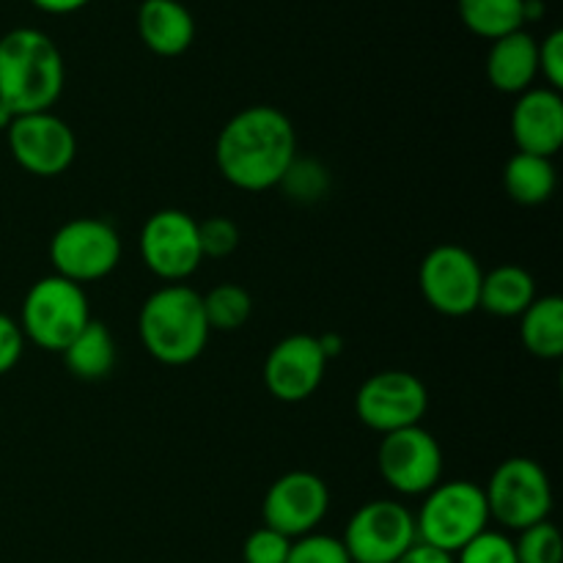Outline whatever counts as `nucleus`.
Masks as SVG:
<instances>
[{
  "label": "nucleus",
  "mask_w": 563,
  "mask_h": 563,
  "mask_svg": "<svg viewBox=\"0 0 563 563\" xmlns=\"http://www.w3.org/2000/svg\"><path fill=\"white\" fill-rule=\"evenodd\" d=\"M137 333L148 355L165 366H187L198 361L212 335L203 313V297L185 284L163 286L143 302Z\"/></svg>",
  "instance_id": "nucleus-3"
},
{
  "label": "nucleus",
  "mask_w": 563,
  "mask_h": 563,
  "mask_svg": "<svg viewBox=\"0 0 563 563\" xmlns=\"http://www.w3.org/2000/svg\"><path fill=\"white\" fill-rule=\"evenodd\" d=\"M504 187L511 201L520 203V207H539V203L550 201L555 192L553 159L517 152L506 163Z\"/></svg>",
  "instance_id": "nucleus-22"
},
{
  "label": "nucleus",
  "mask_w": 563,
  "mask_h": 563,
  "mask_svg": "<svg viewBox=\"0 0 563 563\" xmlns=\"http://www.w3.org/2000/svg\"><path fill=\"white\" fill-rule=\"evenodd\" d=\"M377 467L385 484L399 495H427L443 476V451L438 438L418 423L383 434Z\"/></svg>",
  "instance_id": "nucleus-11"
},
{
  "label": "nucleus",
  "mask_w": 563,
  "mask_h": 563,
  "mask_svg": "<svg viewBox=\"0 0 563 563\" xmlns=\"http://www.w3.org/2000/svg\"><path fill=\"white\" fill-rule=\"evenodd\" d=\"M341 542L352 563H396L418 542L416 515L396 500H372L352 515Z\"/></svg>",
  "instance_id": "nucleus-10"
},
{
  "label": "nucleus",
  "mask_w": 563,
  "mask_h": 563,
  "mask_svg": "<svg viewBox=\"0 0 563 563\" xmlns=\"http://www.w3.org/2000/svg\"><path fill=\"white\" fill-rule=\"evenodd\" d=\"M88 322L91 308L86 291L60 275L36 280L22 300V335L44 352H64Z\"/></svg>",
  "instance_id": "nucleus-5"
},
{
  "label": "nucleus",
  "mask_w": 563,
  "mask_h": 563,
  "mask_svg": "<svg viewBox=\"0 0 563 563\" xmlns=\"http://www.w3.org/2000/svg\"><path fill=\"white\" fill-rule=\"evenodd\" d=\"M522 3L526 0H460V16L467 31L495 42V38L522 31L526 25Z\"/></svg>",
  "instance_id": "nucleus-23"
},
{
  "label": "nucleus",
  "mask_w": 563,
  "mask_h": 563,
  "mask_svg": "<svg viewBox=\"0 0 563 563\" xmlns=\"http://www.w3.org/2000/svg\"><path fill=\"white\" fill-rule=\"evenodd\" d=\"M198 240L203 258H225L240 245V229L229 218H209L198 223Z\"/></svg>",
  "instance_id": "nucleus-30"
},
{
  "label": "nucleus",
  "mask_w": 563,
  "mask_h": 563,
  "mask_svg": "<svg viewBox=\"0 0 563 563\" xmlns=\"http://www.w3.org/2000/svg\"><path fill=\"white\" fill-rule=\"evenodd\" d=\"M533 300H537V284H533L528 269L517 267V264H504V267L484 275L478 308H484L493 317H522Z\"/></svg>",
  "instance_id": "nucleus-19"
},
{
  "label": "nucleus",
  "mask_w": 563,
  "mask_h": 563,
  "mask_svg": "<svg viewBox=\"0 0 563 563\" xmlns=\"http://www.w3.org/2000/svg\"><path fill=\"white\" fill-rule=\"evenodd\" d=\"M454 563H517L515 542L506 533L487 528L454 555Z\"/></svg>",
  "instance_id": "nucleus-27"
},
{
  "label": "nucleus",
  "mask_w": 563,
  "mask_h": 563,
  "mask_svg": "<svg viewBox=\"0 0 563 563\" xmlns=\"http://www.w3.org/2000/svg\"><path fill=\"white\" fill-rule=\"evenodd\" d=\"M330 489L317 473L291 471L273 482L262 504L264 526L284 533L289 539H300L317 531L319 522L328 517Z\"/></svg>",
  "instance_id": "nucleus-14"
},
{
  "label": "nucleus",
  "mask_w": 563,
  "mask_h": 563,
  "mask_svg": "<svg viewBox=\"0 0 563 563\" xmlns=\"http://www.w3.org/2000/svg\"><path fill=\"white\" fill-rule=\"evenodd\" d=\"M137 36L163 58L187 53L196 38V20L179 0H143L137 9Z\"/></svg>",
  "instance_id": "nucleus-17"
},
{
  "label": "nucleus",
  "mask_w": 563,
  "mask_h": 563,
  "mask_svg": "<svg viewBox=\"0 0 563 563\" xmlns=\"http://www.w3.org/2000/svg\"><path fill=\"white\" fill-rule=\"evenodd\" d=\"M522 16H526V22L542 20V16H544L542 0H526V3H522Z\"/></svg>",
  "instance_id": "nucleus-36"
},
{
  "label": "nucleus",
  "mask_w": 563,
  "mask_h": 563,
  "mask_svg": "<svg viewBox=\"0 0 563 563\" xmlns=\"http://www.w3.org/2000/svg\"><path fill=\"white\" fill-rule=\"evenodd\" d=\"M291 550V539L273 528H256L242 544V561L245 563H286Z\"/></svg>",
  "instance_id": "nucleus-29"
},
{
  "label": "nucleus",
  "mask_w": 563,
  "mask_h": 563,
  "mask_svg": "<svg viewBox=\"0 0 563 563\" xmlns=\"http://www.w3.org/2000/svg\"><path fill=\"white\" fill-rule=\"evenodd\" d=\"M64 363L69 368L71 377L86 379V383H97L104 379L115 366V341L110 330L102 322H88L75 339L69 341L64 352Z\"/></svg>",
  "instance_id": "nucleus-20"
},
{
  "label": "nucleus",
  "mask_w": 563,
  "mask_h": 563,
  "mask_svg": "<svg viewBox=\"0 0 563 563\" xmlns=\"http://www.w3.org/2000/svg\"><path fill=\"white\" fill-rule=\"evenodd\" d=\"M429 410L427 385L410 372L388 368L377 372L357 388L355 416L363 427L379 434L418 427Z\"/></svg>",
  "instance_id": "nucleus-9"
},
{
  "label": "nucleus",
  "mask_w": 563,
  "mask_h": 563,
  "mask_svg": "<svg viewBox=\"0 0 563 563\" xmlns=\"http://www.w3.org/2000/svg\"><path fill=\"white\" fill-rule=\"evenodd\" d=\"M319 346H322L324 357L330 361V357H335L341 350H344V339H341L339 333H324V335H319Z\"/></svg>",
  "instance_id": "nucleus-35"
},
{
  "label": "nucleus",
  "mask_w": 563,
  "mask_h": 563,
  "mask_svg": "<svg viewBox=\"0 0 563 563\" xmlns=\"http://www.w3.org/2000/svg\"><path fill=\"white\" fill-rule=\"evenodd\" d=\"M489 520H498L509 531H526V528L544 522L553 511V487L539 462L528 456H511L495 467L487 489Z\"/></svg>",
  "instance_id": "nucleus-6"
},
{
  "label": "nucleus",
  "mask_w": 563,
  "mask_h": 563,
  "mask_svg": "<svg viewBox=\"0 0 563 563\" xmlns=\"http://www.w3.org/2000/svg\"><path fill=\"white\" fill-rule=\"evenodd\" d=\"M143 264L168 284L190 278L203 262L198 220L181 209H159L143 223L141 231Z\"/></svg>",
  "instance_id": "nucleus-12"
},
{
  "label": "nucleus",
  "mask_w": 563,
  "mask_h": 563,
  "mask_svg": "<svg viewBox=\"0 0 563 563\" xmlns=\"http://www.w3.org/2000/svg\"><path fill=\"white\" fill-rule=\"evenodd\" d=\"M489 509L484 489L473 482L456 478V482L438 484L423 498L421 511L416 515L418 542L432 544L456 555L467 542L487 531Z\"/></svg>",
  "instance_id": "nucleus-4"
},
{
  "label": "nucleus",
  "mask_w": 563,
  "mask_h": 563,
  "mask_svg": "<svg viewBox=\"0 0 563 563\" xmlns=\"http://www.w3.org/2000/svg\"><path fill=\"white\" fill-rule=\"evenodd\" d=\"M511 137L526 154L553 159L563 146V99L553 88H528L511 110Z\"/></svg>",
  "instance_id": "nucleus-16"
},
{
  "label": "nucleus",
  "mask_w": 563,
  "mask_h": 563,
  "mask_svg": "<svg viewBox=\"0 0 563 563\" xmlns=\"http://www.w3.org/2000/svg\"><path fill=\"white\" fill-rule=\"evenodd\" d=\"M121 240L108 220L75 218L49 240V264L55 275L71 284L102 280L119 267Z\"/></svg>",
  "instance_id": "nucleus-7"
},
{
  "label": "nucleus",
  "mask_w": 563,
  "mask_h": 563,
  "mask_svg": "<svg viewBox=\"0 0 563 563\" xmlns=\"http://www.w3.org/2000/svg\"><path fill=\"white\" fill-rule=\"evenodd\" d=\"M520 335L526 350L542 361H559L563 355V300L559 295L537 297L526 308Z\"/></svg>",
  "instance_id": "nucleus-21"
},
{
  "label": "nucleus",
  "mask_w": 563,
  "mask_h": 563,
  "mask_svg": "<svg viewBox=\"0 0 563 563\" xmlns=\"http://www.w3.org/2000/svg\"><path fill=\"white\" fill-rule=\"evenodd\" d=\"M324 368H328V357L317 335H286L269 350L264 361V385L273 399L297 405L317 394L324 379Z\"/></svg>",
  "instance_id": "nucleus-15"
},
{
  "label": "nucleus",
  "mask_w": 563,
  "mask_h": 563,
  "mask_svg": "<svg viewBox=\"0 0 563 563\" xmlns=\"http://www.w3.org/2000/svg\"><path fill=\"white\" fill-rule=\"evenodd\" d=\"M280 185L289 190V196L300 198V201H317L328 190V174L313 159H295Z\"/></svg>",
  "instance_id": "nucleus-28"
},
{
  "label": "nucleus",
  "mask_w": 563,
  "mask_h": 563,
  "mask_svg": "<svg viewBox=\"0 0 563 563\" xmlns=\"http://www.w3.org/2000/svg\"><path fill=\"white\" fill-rule=\"evenodd\" d=\"M22 352H25V335H22L20 322H14L11 317L0 313V377L14 372Z\"/></svg>",
  "instance_id": "nucleus-32"
},
{
  "label": "nucleus",
  "mask_w": 563,
  "mask_h": 563,
  "mask_svg": "<svg viewBox=\"0 0 563 563\" xmlns=\"http://www.w3.org/2000/svg\"><path fill=\"white\" fill-rule=\"evenodd\" d=\"M484 269L471 251L460 245H438L423 256L418 286L429 308L443 317H467L478 308Z\"/></svg>",
  "instance_id": "nucleus-8"
},
{
  "label": "nucleus",
  "mask_w": 563,
  "mask_h": 563,
  "mask_svg": "<svg viewBox=\"0 0 563 563\" xmlns=\"http://www.w3.org/2000/svg\"><path fill=\"white\" fill-rule=\"evenodd\" d=\"M396 563H454V555L445 550L432 548V544L416 542Z\"/></svg>",
  "instance_id": "nucleus-33"
},
{
  "label": "nucleus",
  "mask_w": 563,
  "mask_h": 563,
  "mask_svg": "<svg viewBox=\"0 0 563 563\" xmlns=\"http://www.w3.org/2000/svg\"><path fill=\"white\" fill-rule=\"evenodd\" d=\"M214 159L236 190H273L297 159L295 124L273 104H251L225 121L214 143Z\"/></svg>",
  "instance_id": "nucleus-1"
},
{
  "label": "nucleus",
  "mask_w": 563,
  "mask_h": 563,
  "mask_svg": "<svg viewBox=\"0 0 563 563\" xmlns=\"http://www.w3.org/2000/svg\"><path fill=\"white\" fill-rule=\"evenodd\" d=\"M203 297V313H207L209 330H220V333H231L240 330L242 324L251 319L253 300L247 289L236 284H220L214 286L209 295Z\"/></svg>",
  "instance_id": "nucleus-24"
},
{
  "label": "nucleus",
  "mask_w": 563,
  "mask_h": 563,
  "mask_svg": "<svg viewBox=\"0 0 563 563\" xmlns=\"http://www.w3.org/2000/svg\"><path fill=\"white\" fill-rule=\"evenodd\" d=\"M31 3L47 14H71V11H80L82 5H88V0H31Z\"/></svg>",
  "instance_id": "nucleus-34"
},
{
  "label": "nucleus",
  "mask_w": 563,
  "mask_h": 563,
  "mask_svg": "<svg viewBox=\"0 0 563 563\" xmlns=\"http://www.w3.org/2000/svg\"><path fill=\"white\" fill-rule=\"evenodd\" d=\"M64 82V55L47 33L14 27L0 36V102L11 113H44L58 102Z\"/></svg>",
  "instance_id": "nucleus-2"
},
{
  "label": "nucleus",
  "mask_w": 563,
  "mask_h": 563,
  "mask_svg": "<svg viewBox=\"0 0 563 563\" xmlns=\"http://www.w3.org/2000/svg\"><path fill=\"white\" fill-rule=\"evenodd\" d=\"M5 135H9L14 163L27 174L42 176V179L66 174L77 157L75 132L64 119L53 115L49 110L16 115L9 130H5Z\"/></svg>",
  "instance_id": "nucleus-13"
},
{
  "label": "nucleus",
  "mask_w": 563,
  "mask_h": 563,
  "mask_svg": "<svg viewBox=\"0 0 563 563\" xmlns=\"http://www.w3.org/2000/svg\"><path fill=\"white\" fill-rule=\"evenodd\" d=\"M539 71L548 80V88L561 91L563 88V31L548 33L539 44Z\"/></svg>",
  "instance_id": "nucleus-31"
},
{
  "label": "nucleus",
  "mask_w": 563,
  "mask_h": 563,
  "mask_svg": "<svg viewBox=\"0 0 563 563\" xmlns=\"http://www.w3.org/2000/svg\"><path fill=\"white\" fill-rule=\"evenodd\" d=\"M286 563H352V559L341 539L313 531L300 539H291Z\"/></svg>",
  "instance_id": "nucleus-26"
},
{
  "label": "nucleus",
  "mask_w": 563,
  "mask_h": 563,
  "mask_svg": "<svg viewBox=\"0 0 563 563\" xmlns=\"http://www.w3.org/2000/svg\"><path fill=\"white\" fill-rule=\"evenodd\" d=\"M517 563H563L561 531L550 520L520 531L515 542Z\"/></svg>",
  "instance_id": "nucleus-25"
},
{
  "label": "nucleus",
  "mask_w": 563,
  "mask_h": 563,
  "mask_svg": "<svg viewBox=\"0 0 563 563\" xmlns=\"http://www.w3.org/2000/svg\"><path fill=\"white\" fill-rule=\"evenodd\" d=\"M539 75V42L526 31L495 38L487 55L489 86L504 93H517L533 86Z\"/></svg>",
  "instance_id": "nucleus-18"
},
{
  "label": "nucleus",
  "mask_w": 563,
  "mask_h": 563,
  "mask_svg": "<svg viewBox=\"0 0 563 563\" xmlns=\"http://www.w3.org/2000/svg\"><path fill=\"white\" fill-rule=\"evenodd\" d=\"M14 119H16V115L11 113V110L5 108L3 102H0V132H5V130H9V126H11V121H14Z\"/></svg>",
  "instance_id": "nucleus-37"
}]
</instances>
